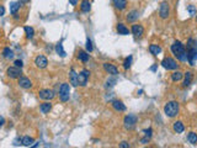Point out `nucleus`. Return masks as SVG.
Listing matches in <instances>:
<instances>
[{"instance_id":"4468645a","label":"nucleus","mask_w":197,"mask_h":148,"mask_svg":"<svg viewBox=\"0 0 197 148\" xmlns=\"http://www.w3.org/2000/svg\"><path fill=\"white\" fill-rule=\"evenodd\" d=\"M131 32L134 37H141L144 33V29H143L142 25H133L132 29H131Z\"/></svg>"},{"instance_id":"c756f323","label":"nucleus","mask_w":197,"mask_h":148,"mask_svg":"<svg viewBox=\"0 0 197 148\" xmlns=\"http://www.w3.org/2000/svg\"><path fill=\"white\" fill-rule=\"evenodd\" d=\"M25 35H26V37L27 38H33V36H35V30H33V27H31V26H25Z\"/></svg>"},{"instance_id":"7c9ffc66","label":"nucleus","mask_w":197,"mask_h":148,"mask_svg":"<svg viewBox=\"0 0 197 148\" xmlns=\"http://www.w3.org/2000/svg\"><path fill=\"white\" fill-rule=\"evenodd\" d=\"M182 77H183V74H182L180 70H176V72H174V73L171 74L172 82H180V80L182 79Z\"/></svg>"},{"instance_id":"c9c22d12","label":"nucleus","mask_w":197,"mask_h":148,"mask_svg":"<svg viewBox=\"0 0 197 148\" xmlns=\"http://www.w3.org/2000/svg\"><path fill=\"white\" fill-rule=\"evenodd\" d=\"M187 11H188L190 16H195L196 13H197V10H196V8L193 5H187Z\"/></svg>"},{"instance_id":"72a5a7b5","label":"nucleus","mask_w":197,"mask_h":148,"mask_svg":"<svg viewBox=\"0 0 197 148\" xmlns=\"http://www.w3.org/2000/svg\"><path fill=\"white\" fill-rule=\"evenodd\" d=\"M187 141H188L191 144H197V133L190 132V133L187 134Z\"/></svg>"},{"instance_id":"412c9836","label":"nucleus","mask_w":197,"mask_h":148,"mask_svg":"<svg viewBox=\"0 0 197 148\" xmlns=\"http://www.w3.org/2000/svg\"><path fill=\"white\" fill-rule=\"evenodd\" d=\"M114 5L118 10H125L127 6V0H114Z\"/></svg>"},{"instance_id":"9d476101","label":"nucleus","mask_w":197,"mask_h":148,"mask_svg":"<svg viewBox=\"0 0 197 148\" xmlns=\"http://www.w3.org/2000/svg\"><path fill=\"white\" fill-rule=\"evenodd\" d=\"M159 15L161 19H168L169 18V4L166 2H163L160 4V9H159Z\"/></svg>"},{"instance_id":"1a4fd4ad","label":"nucleus","mask_w":197,"mask_h":148,"mask_svg":"<svg viewBox=\"0 0 197 148\" xmlns=\"http://www.w3.org/2000/svg\"><path fill=\"white\" fill-rule=\"evenodd\" d=\"M38 96H40V99H42V100L49 101V100H52V99L56 96V94H54V92L51 90V89H42V90H40Z\"/></svg>"},{"instance_id":"a19ab883","label":"nucleus","mask_w":197,"mask_h":148,"mask_svg":"<svg viewBox=\"0 0 197 148\" xmlns=\"http://www.w3.org/2000/svg\"><path fill=\"white\" fill-rule=\"evenodd\" d=\"M4 123H5V119L3 116H0V127L4 126Z\"/></svg>"},{"instance_id":"37998d69","label":"nucleus","mask_w":197,"mask_h":148,"mask_svg":"<svg viewBox=\"0 0 197 148\" xmlns=\"http://www.w3.org/2000/svg\"><path fill=\"white\" fill-rule=\"evenodd\" d=\"M19 2H20V3H21V5H22V4H27V3L30 2V0H19Z\"/></svg>"},{"instance_id":"2eb2a0df","label":"nucleus","mask_w":197,"mask_h":148,"mask_svg":"<svg viewBox=\"0 0 197 148\" xmlns=\"http://www.w3.org/2000/svg\"><path fill=\"white\" fill-rule=\"evenodd\" d=\"M69 79H70V84L73 87H78L79 85V83H78V73L75 72L74 68H71L70 72H69Z\"/></svg>"},{"instance_id":"39448f33","label":"nucleus","mask_w":197,"mask_h":148,"mask_svg":"<svg viewBox=\"0 0 197 148\" xmlns=\"http://www.w3.org/2000/svg\"><path fill=\"white\" fill-rule=\"evenodd\" d=\"M161 65H163L165 69H168V70H175V69H177V67H179L177 62H176L174 58H171V57L164 58V59L161 60Z\"/></svg>"},{"instance_id":"9b49d317","label":"nucleus","mask_w":197,"mask_h":148,"mask_svg":"<svg viewBox=\"0 0 197 148\" xmlns=\"http://www.w3.org/2000/svg\"><path fill=\"white\" fill-rule=\"evenodd\" d=\"M35 64H36L37 68L44 69V68L48 65V60H47V58H46L44 56H37L36 59H35Z\"/></svg>"},{"instance_id":"cd10ccee","label":"nucleus","mask_w":197,"mask_h":148,"mask_svg":"<svg viewBox=\"0 0 197 148\" xmlns=\"http://www.w3.org/2000/svg\"><path fill=\"white\" fill-rule=\"evenodd\" d=\"M78 59L81 60L83 63H86V62L89 60V52L79 51V53H78Z\"/></svg>"},{"instance_id":"bb28decb","label":"nucleus","mask_w":197,"mask_h":148,"mask_svg":"<svg viewBox=\"0 0 197 148\" xmlns=\"http://www.w3.org/2000/svg\"><path fill=\"white\" fill-rule=\"evenodd\" d=\"M149 52L153 54V56H158L161 53V47L158 46V45H150L149 46Z\"/></svg>"},{"instance_id":"a878e982","label":"nucleus","mask_w":197,"mask_h":148,"mask_svg":"<svg viewBox=\"0 0 197 148\" xmlns=\"http://www.w3.org/2000/svg\"><path fill=\"white\" fill-rule=\"evenodd\" d=\"M20 6H21V3H20V2H13V3L10 4V13H11L13 15L17 14V11L20 10Z\"/></svg>"},{"instance_id":"dca6fc26","label":"nucleus","mask_w":197,"mask_h":148,"mask_svg":"<svg viewBox=\"0 0 197 148\" xmlns=\"http://www.w3.org/2000/svg\"><path fill=\"white\" fill-rule=\"evenodd\" d=\"M111 105H112V107H114L116 111H118V112L126 111V105H125L121 100H114V101L111 103Z\"/></svg>"},{"instance_id":"393cba45","label":"nucleus","mask_w":197,"mask_h":148,"mask_svg":"<svg viewBox=\"0 0 197 148\" xmlns=\"http://www.w3.org/2000/svg\"><path fill=\"white\" fill-rule=\"evenodd\" d=\"M191 82H192V73H191V72H186V73H185V80H183V83H182V87H183V88L190 87Z\"/></svg>"},{"instance_id":"b1692460","label":"nucleus","mask_w":197,"mask_h":148,"mask_svg":"<svg viewBox=\"0 0 197 148\" xmlns=\"http://www.w3.org/2000/svg\"><path fill=\"white\" fill-rule=\"evenodd\" d=\"M51 110H52V104H51L49 101L43 103V104H41V106H40V111H41L42 114H48Z\"/></svg>"},{"instance_id":"6e6552de","label":"nucleus","mask_w":197,"mask_h":148,"mask_svg":"<svg viewBox=\"0 0 197 148\" xmlns=\"http://www.w3.org/2000/svg\"><path fill=\"white\" fill-rule=\"evenodd\" d=\"M89 77H90V72H89V70H86V69L81 70V72L78 74V83H79V85L85 87V85L87 84Z\"/></svg>"},{"instance_id":"a211bd4d","label":"nucleus","mask_w":197,"mask_h":148,"mask_svg":"<svg viewBox=\"0 0 197 148\" xmlns=\"http://www.w3.org/2000/svg\"><path fill=\"white\" fill-rule=\"evenodd\" d=\"M143 133L145 134V137L141 141L142 142V144H147L149 141H150V138H152V134H153V128L152 127H149V128H147V130H144L143 131Z\"/></svg>"},{"instance_id":"e433bc0d","label":"nucleus","mask_w":197,"mask_h":148,"mask_svg":"<svg viewBox=\"0 0 197 148\" xmlns=\"http://www.w3.org/2000/svg\"><path fill=\"white\" fill-rule=\"evenodd\" d=\"M85 47H86V51H87V52H92V49H94L92 43H91V40H90L89 37L86 38V45H85Z\"/></svg>"},{"instance_id":"f8f14e48","label":"nucleus","mask_w":197,"mask_h":148,"mask_svg":"<svg viewBox=\"0 0 197 148\" xmlns=\"http://www.w3.org/2000/svg\"><path fill=\"white\" fill-rule=\"evenodd\" d=\"M104 69L111 76H118V69L112 63H104Z\"/></svg>"},{"instance_id":"f704fd0d","label":"nucleus","mask_w":197,"mask_h":148,"mask_svg":"<svg viewBox=\"0 0 197 148\" xmlns=\"http://www.w3.org/2000/svg\"><path fill=\"white\" fill-rule=\"evenodd\" d=\"M132 60H133V57H132V56H128V57L125 59V62H123V68H125V69H129L131 65H132Z\"/></svg>"},{"instance_id":"20e7f679","label":"nucleus","mask_w":197,"mask_h":148,"mask_svg":"<svg viewBox=\"0 0 197 148\" xmlns=\"http://www.w3.org/2000/svg\"><path fill=\"white\" fill-rule=\"evenodd\" d=\"M69 96H70V87L68 83H63L59 88V98L63 103H65L69 100Z\"/></svg>"},{"instance_id":"473e14b6","label":"nucleus","mask_w":197,"mask_h":148,"mask_svg":"<svg viewBox=\"0 0 197 148\" xmlns=\"http://www.w3.org/2000/svg\"><path fill=\"white\" fill-rule=\"evenodd\" d=\"M117 83V79H116V76H112L111 78H109L106 80V84H105V88H112L115 87V84Z\"/></svg>"},{"instance_id":"7ed1b4c3","label":"nucleus","mask_w":197,"mask_h":148,"mask_svg":"<svg viewBox=\"0 0 197 148\" xmlns=\"http://www.w3.org/2000/svg\"><path fill=\"white\" fill-rule=\"evenodd\" d=\"M180 111V105L177 101H168L164 106V112L168 117H175Z\"/></svg>"},{"instance_id":"f257e3e1","label":"nucleus","mask_w":197,"mask_h":148,"mask_svg":"<svg viewBox=\"0 0 197 148\" xmlns=\"http://www.w3.org/2000/svg\"><path fill=\"white\" fill-rule=\"evenodd\" d=\"M187 62L190 63V65H195L196 60H197V41H195L193 38H188L187 41Z\"/></svg>"},{"instance_id":"aec40b11","label":"nucleus","mask_w":197,"mask_h":148,"mask_svg":"<svg viewBox=\"0 0 197 148\" xmlns=\"http://www.w3.org/2000/svg\"><path fill=\"white\" fill-rule=\"evenodd\" d=\"M80 10L83 13H89L91 10V3L89 0H81V4H80Z\"/></svg>"},{"instance_id":"f3484780","label":"nucleus","mask_w":197,"mask_h":148,"mask_svg":"<svg viewBox=\"0 0 197 148\" xmlns=\"http://www.w3.org/2000/svg\"><path fill=\"white\" fill-rule=\"evenodd\" d=\"M172 130L175 133H182L185 131V126L181 121H175L174 125H172Z\"/></svg>"},{"instance_id":"58836bf2","label":"nucleus","mask_w":197,"mask_h":148,"mask_svg":"<svg viewBox=\"0 0 197 148\" xmlns=\"http://www.w3.org/2000/svg\"><path fill=\"white\" fill-rule=\"evenodd\" d=\"M120 147H121V148H129V143L126 142V141H123V142L120 143Z\"/></svg>"},{"instance_id":"2f4dec72","label":"nucleus","mask_w":197,"mask_h":148,"mask_svg":"<svg viewBox=\"0 0 197 148\" xmlns=\"http://www.w3.org/2000/svg\"><path fill=\"white\" fill-rule=\"evenodd\" d=\"M56 52L60 56V57H65V51H64V48H63V45H62V42H59V43H57L56 45Z\"/></svg>"},{"instance_id":"0eeeda50","label":"nucleus","mask_w":197,"mask_h":148,"mask_svg":"<svg viewBox=\"0 0 197 148\" xmlns=\"http://www.w3.org/2000/svg\"><path fill=\"white\" fill-rule=\"evenodd\" d=\"M137 121H138V117L136 115H127L123 120V125L127 130H132V128H134Z\"/></svg>"},{"instance_id":"ddd939ff","label":"nucleus","mask_w":197,"mask_h":148,"mask_svg":"<svg viewBox=\"0 0 197 148\" xmlns=\"http://www.w3.org/2000/svg\"><path fill=\"white\" fill-rule=\"evenodd\" d=\"M17 84L21 87V88H24V89H30L31 87H32V82L29 79V78H26V77H20L19 78V82H17Z\"/></svg>"},{"instance_id":"ea45409f","label":"nucleus","mask_w":197,"mask_h":148,"mask_svg":"<svg viewBox=\"0 0 197 148\" xmlns=\"http://www.w3.org/2000/svg\"><path fill=\"white\" fill-rule=\"evenodd\" d=\"M5 14V8L3 5H0V16H3Z\"/></svg>"},{"instance_id":"4c0bfd02","label":"nucleus","mask_w":197,"mask_h":148,"mask_svg":"<svg viewBox=\"0 0 197 148\" xmlns=\"http://www.w3.org/2000/svg\"><path fill=\"white\" fill-rule=\"evenodd\" d=\"M14 65H15V67H17V68H22V67H24V63H22V60L16 59V60L14 62Z\"/></svg>"},{"instance_id":"c85d7f7f","label":"nucleus","mask_w":197,"mask_h":148,"mask_svg":"<svg viewBox=\"0 0 197 148\" xmlns=\"http://www.w3.org/2000/svg\"><path fill=\"white\" fill-rule=\"evenodd\" d=\"M3 57H4L5 59H11V58L14 57L13 49H10V47H5V48L3 49Z\"/></svg>"},{"instance_id":"79ce46f5","label":"nucleus","mask_w":197,"mask_h":148,"mask_svg":"<svg viewBox=\"0 0 197 148\" xmlns=\"http://www.w3.org/2000/svg\"><path fill=\"white\" fill-rule=\"evenodd\" d=\"M69 3H70V5H73V6H75V5L78 4V0H69Z\"/></svg>"},{"instance_id":"5701e85b","label":"nucleus","mask_w":197,"mask_h":148,"mask_svg":"<svg viewBox=\"0 0 197 148\" xmlns=\"http://www.w3.org/2000/svg\"><path fill=\"white\" fill-rule=\"evenodd\" d=\"M33 143H35V139L30 136H25V137L21 138V144L25 146V147H31Z\"/></svg>"},{"instance_id":"423d86ee","label":"nucleus","mask_w":197,"mask_h":148,"mask_svg":"<svg viewBox=\"0 0 197 148\" xmlns=\"http://www.w3.org/2000/svg\"><path fill=\"white\" fill-rule=\"evenodd\" d=\"M6 74L11 79H19L22 76V70H21V68H17V67L13 65V67H9L6 69Z\"/></svg>"},{"instance_id":"f03ea898","label":"nucleus","mask_w":197,"mask_h":148,"mask_svg":"<svg viewBox=\"0 0 197 148\" xmlns=\"http://www.w3.org/2000/svg\"><path fill=\"white\" fill-rule=\"evenodd\" d=\"M171 52H172V54H174L180 62H186V60H187V54H186L185 46H183L180 41H175V42L171 45Z\"/></svg>"},{"instance_id":"6ab92c4d","label":"nucleus","mask_w":197,"mask_h":148,"mask_svg":"<svg viewBox=\"0 0 197 148\" xmlns=\"http://www.w3.org/2000/svg\"><path fill=\"white\" fill-rule=\"evenodd\" d=\"M117 32H118V35H122V36H127V35H129V30H128V27L126 26V25H123V24H118L117 25Z\"/></svg>"},{"instance_id":"4be33fe9","label":"nucleus","mask_w":197,"mask_h":148,"mask_svg":"<svg viewBox=\"0 0 197 148\" xmlns=\"http://www.w3.org/2000/svg\"><path fill=\"white\" fill-rule=\"evenodd\" d=\"M138 16H139L138 10H132V11H129L128 15H127V21H128V22H134V21L138 19Z\"/></svg>"}]
</instances>
